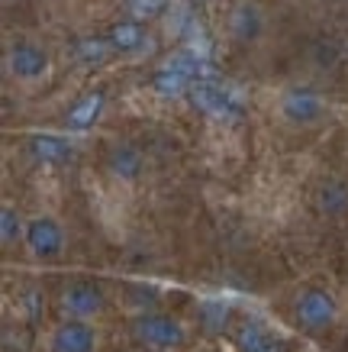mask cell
I'll return each instance as SVG.
<instances>
[{
	"instance_id": "1",
	"label": "cell",
	"mask_w": 348,
	"mask_h": 352,
	"mask_svg": "<svg viewBox=\"0 0 348 352\" xmlns=\"http://www.w3.org/2000/svg\"><path fill=\"white\" fill-rule=\"evenodd\" d=\"M277 113L290 126H316L319 120L326 117V100L316 91H310V87H290V91L281 94Z\"/></svg>"
},
{
	"instance_id": "2",
	"label": "cell",
	"mask_w": 348,
	"mask_h": 352,
	"mask_svg": "<svg viewBox=\"0 0 348 352\" xmlns=\"http://www.w3.org/2000/svg\"><path fill=\"white\" fill-rule=\"evenodd\" d=\"M336 314H338L336 298L323 288H310L297 298V323H300L306 333L329 330V327L336 323Z\"/></svg>"
},
{
	"instance_id": "3",
	"label": "cell",
	"mask_w": 348,
	"mask_h": 352,
	"mask_svg": "<svg viewBox=\"0 0 348 352\" xmlns=\"http://www.w3.org/2000/svg\"><path fill=\"white\" fill-rule=\"evenodd\" d=\"M132 333L152 349H174L184 342V327L174 317H165V314H142L132 323Z\"/></svg>"
},
{
	"instance_id": "4",
	"label": "cell",
	"mask_w": 348,
	"mask_h": 352,
	"mask_svg": "<svg viewBox=\"0 0 348 352\" xmlns=\"http://www.w3.org/2000/svg\"><path fill=\"white\" fill-rule=\"evenodd\" d=\"M26 245L36 258H55L65 249V230L52 217H32L26 223Z\"/></svg>"
},
{
	"instance_id": "5",
	"label": "cell",
	"mask_w": 348,
	"mask_h": 352,
	"mask_svg": "<svg viewBox=\"0 0 348 352\" xmlns=\"http://www.w3.org/2000/svg\"><path fill=\"white\" fill-rule=\"evenodd\" d=\"M7 65H10L13 78H20V81H39L49 72V55H45L43 45H36V43H16V45H10Z\"/></svg>"
},
{
	"instance_id": "6",
	"label": "cell",
	"mask_w": 348,
	"mask_h": 352,
	"mask_svg": "<svg viewBox=\"0 0 348 352\" xmlns=\"http://www.w3.org/2000/svg\"><path fill=\"white\" fill-rule=\"evenodd\" d=\"M62 310L74 320H91L104 310V294L100 288L87 285V281H74L62 291Z\"/></svg>"
},
{
	"instance_id": "7",
	"label": "cell",
	"mask_w": 348,
	"mask_h": 352,
	"mask_svg": "<svg viewBox=\"0 0 348 352\" xmlns=\"http://www.w3.org/2000/svg\"><path fill=\"white\" fill-rule=\"evenodd\" d=\"M97 336L84 320H65L52 333V352H94Z\"/></svg>"
},
{
	"instance_id": "8",
	"label": "cell",
	"mask_w": 348,
	"mask_h": 352,
	"mask_svg": "<svg viewBox=\"0 0 348 352\" xmlns=\"http://www.w3.org/2000/svg\"><path fill=\"white\" fill-rule=\"evenodd\" d=\"M264 30V16L258 10V3L252 0H242V3H235L229 13V32L232 39H239V43H255Z\"/></svg>"
},
{
	"instance_id": "9",
	"label": "cell",
	"mask_w": 348,
	"mask_h": 352,
	"mask_svg": "<svg viewBox=\"0 0 348 352\" xmlns=\"http://www.w3.org/2000/svg\"><path fill=\"white\" fill-rule=\"evenodd\" d=\"M106 168L119 182H136L142 175V152L129 142H116L113 149L106 152Z\"/></svg>"
},
{
	"instance_id": "10",
	"label": "cell",
	"mask_w": 348,
	"mask_h": 352,
	"mask_svg": "<svg viewBox=\"0 0 348 352\" xmlns=\"http://www.w3.org/2000/svg\"><path fill=\"white\" fill-rule=\"evenodd\" d=\"M30 149H32V155H36L39 162H45V165H58V162L71 159V146H68L65 139H58V136H49V133L32 136Z\"/></svg>"
},
{
	"instance_id": "11",
	"label": "cell",
	"mask_w": 348,
	"mask_h": 352,
	"mask_svg": "<svg viewBox=\"0 0 348 352\" xmlns=\"http://www.w3.org/2000/svg\"><path fill=\"white\" fill-rule=\"evenodd\" d=\"M100 110H104V94H100V91L81 97V100H78V104L68 110V126H71V129L94 126V120L100 117Z\"/></svg>"
},
{
	"instance_id": "12",
	"label": "cell",
	"mask_w": 348,
	"mask_h": 352,
	"mask_svg": "<svg viewBox=\"0 0 348 352\" xmlns=\"http://www.w3.org/2000/svg\"><path fill=\"white\" fill-rule=\"evenodd\" d=\"M319 210L329 217H338L348 210V184L345 182H326L316 194Z\"/></svg>"
},
{
	"instance_id": "13",
	"label": "cell",
	"mask_w": 348,
	"mask_h": 352,
	"mask_svg": "<svg viewBox=\"0 0 348 352\" xmlns=\"http://www.w3.org/2000/svg\"><path fill=\"white\" fill-rule=\"evenodd\" d=\"M20 239H26V226H23L20 214L13 210L10 204H3L0 207V243L13 245V243H20Z\"/></svg>"
},
{
	"instance_id": "14",
	"label": "cell",
	"mask_w": 348,
	"mask_h": 352,
	"mask_svg": "<svg viewBox=\"0 0 348 352\" xmlns=\"http://www.w3.org/2000/svg\"><path fill=\"white\" fill-rule=\"evenodd\" d=\"M235 342H239L242 352H262L264 346L271 342V336H268V330L258 327V323H242V330L235 333Z\"/></svg>"
},
{
	"instance_id": "15",
	"label": "cell",
	"mask_w": 348,
	"mask_h": 352,
	"mask_svg": "<svg viewBox=\"0 0 348 352\" xmlns=\"http://www.w3.org/2000/svg\"><path fill=\"white\" fill-rule=\"evenodd\" d=\"M110 43L119 49V52H132L142 45V30L139 23H116L113 32H110Z\"/></svg>"
},
{
	"instance_id": "16",
	"label": "cell",
	"mask_w": 348,
	"mask_h": 352,
	"mask_svg": "<svg viewBox=\"0 0 348 352\" xmlns=\"http://www.w3.org/2000/svg\"><path fill=\"white\" fill-rule=\"evenodd\" d=\"M155 87H159L161 94H178L181 87H184V72L181 68H168V72H161L155 78Z\"/></svg>"
},
{
	"instance_id": "17",
	"label": "cell",
	"mask_w": 348,
	"mask_h": 352,
	"mask_svg": "<svg viewBox=\"0 0 348 352\" xmlns=\"http://www.w3.org/2000/svg\"><path fill=\"white\" fill-rule=\"evenodd\" d=\"M159 3H161V0H132L129 7H132V13H136V16H152V13L159 10Z\"/></svg>"
},
{
	"instance_id": "18",
	"label": "cell",
	"mask_w": 348,
	"mask_h": 352,
	"mask_svg": "<svg viewBox=\"0 0 348 352\" xmlns=\"http://www.w3.org/2000/svg\"><path fill=\"white\" fill-rule=\"evenodd\" d=\"M262 352H284V346H281V342H275V340H271V342H268V346H264Z\"/></svg>"
},
{
	"instance_id": "19",
	"label": "cell",
	"mask_w": 348,
	"mask_h": 352,
	"mask_svg": "<svg viewBox=\"0 0 348 352\" xmlns=\"http://www.w3.org/2000/svg\"><path fill=\"white\" fill-rule=\"evenodd\" d=\"M152 352H165V349H152Z\"/></svg>"
},
{
	"instance_id": "20",
	"label": "cell",
	"mask_w": 348,
	"mask_h": 352,
	"mask_svg": "<svg viewBox=\"0 0 348 352\" xmlns=\"http://www.w3.org/2000/svg\"><path fill=\"white\" fill-rule=\"evenodd\" d=\"M197 3H200V0H197Z\"/></svg>"
}]
</instances>
